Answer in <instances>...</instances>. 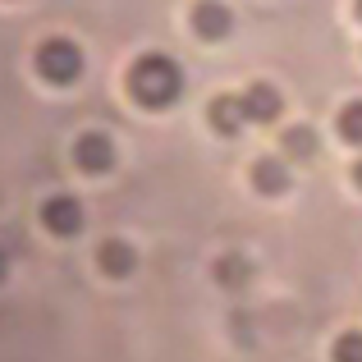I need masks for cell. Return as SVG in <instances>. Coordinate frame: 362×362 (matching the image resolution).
<instances>
[{
    "instance_id": "4",
    "label": "cell",
    "mask_w": 362,
    "mask_h": 362,
    "mask_svg": "<svg viewBox=\"0 0 362 362\" xmlns=\"http://www.w3.org/2000/svg\"><path fill=\"white\" fill-rule=\"evenodd\" d=\"M193 28H197V37H206V42H221V37H230L234 14L221 5V0H202V5L193 9Z\"/></svg>"
},
{
    "instance_id": "13",
    "label": "cell",
    "mask_w": 362,
    "mask_h": 362,
    "mask_svg": "<svg viewBox=\"0 0 362 362\" xmlns=\"http://www.w3.org/2000/svg\"><path fill=\"white\" fill-rule=\"evenodd\" d=\"M354 179H358V184H362V156H358V165H354Z\"/></svg>"
},
{
    "instance_id": "7",
    "label": "cell",
    "mask_w": 362,
    "mask_h": 362,
    "mask_svg": "<svg viewBox=\"0 0 362 362\" xmlns=\"http://www.w3.org/2000/svg\"><path fill=\"white\" fill-rule=\"evenodd\" d=\"M243 119H247L243 97H216V101H211V124H216L221 133H239Z\"/></svg>"
},
{
    "instance_id": "9",
    "label": "cell",
    "mask_w": 362,
    "mask_h": 362,
    "mask_svg": "<svg viewBox=\"0 0 362 362\" xmlns=\"http://www.w3.org/2000/svg\"><path fill=\"white\" fill-rule=\"evenodd\" d=\"M101 266H106V271H115V275H129L133 271V247L129 243H106L101 247Z\"/></svg>"
},
{
    "instance_id": "8",
    "label": "cell",
    "mask_w": 362,
    "mask_h": 362,
    "mask_svg": "<svg viewBox=\"0 0 362 362\" xmlns=\"http://www.w3.org/2000/svg\"><path fill=\"white\" fill-rule=\"evenodd\" d=\"M252 179H257V188H262V193H280V188H289V170H284V156H266V160H257Z\"/></svg>"
},
{
    "instance_id": "10",
    "label": "cell",
    "mask_w": 362,
    "mask_h": 362,
    "mask_svg": "<svg viewBox=\"0 0 362 362\" xmlns=\"http://www.w3.org/2000/svg\"><path fill=\"white\" fill-rule=\"evenodd\" d=\"M339 138L362 147V101H349V106L339 110Z\"/></svg>"
},
{
    "instance_id": "15",
    "label": "cell",
    "mask_w": 362,
    "mask_h": 362,
    "mask_svg": "<svg viewBox=\"0 0 362 362\" xmlns=\"http://www.w3.org/2000/svg\"><path fill=\"white\" fill-rule=\"evenodd\" d=\"M0 275H5V262H0Z\"/></svg>"
},
{
    "instance_id": "2",
    "label": "cell",
    "mask_w": 362,
    "mask_h": 362,
    "mask_svg": "<svg viewBox=\"0 0 362 362\" xmlns=\"http://www.w3.org/2000/svg\"><path fill=\"white\" fill-rule=\"evenodd\" d=\"M37 74H42L46 83H74L83 74V51L69 37H51V42H42V51H37Z\"/></svg>"
},
{
    "instance_id": "1",
    "label": "cell",
    "mask_w": 362,
    "mask_h": 362,
    "mask_svg": "<svg viewBox=\"0 0 362 362\" xmlns=\"http://www.w3.org/2000/svg\"><path fill=\"white\" fill-rule=\"evenodd\" d=\"M129 92L142 101V106H170V101L184 92V69H179V60H170V55H142L138 64H133L129 74Z\"/></svg>"
},
{
    "instance_id": "11",
    "label": "cell",
    "mask_w": 362,
    "mask_h": 362,
    "mask_svg": "<svg viewBox=\"0 0 362 362\" xmlns=\"http://www.w3.org/2000/svg\"><path fill=\"white\" fill-rule=\"evenodd\" d=\"M312 151H317V138H312V129H289V133H284V156L308 160Z\"/></svg>"
},
{
    "instance_id": "14",
    "label": "cell",
    "mask_w": 362,
    "mask_h": 362,
    "mask_svg": "<svg viewBox=\"0 0 362 362\" xmlns=\"http://www.w3.org/2000/svg\"><path fill=\"white\" fill-rule=\"evenodd\" d=\"M354 9H358V18H362V0H358V5H354Z\"/></svg>"
},
{
    "instance_id": "12",
    "label": "cell",
    "mask_w": 362,
    "mask_h": 362,
    "mask_svg": "<svg viewBox=\"0 0 362 362\" xmlns=\"http://www.w3.org/2000/svg\"><path fill=\"white\" fill-rule=\"evenodd\" d=\"M335 362H362V330H344V335L335 339Z\"/></svg>"
},
{
    "instance_id": "5",
    "label": "cell",
    "mask_w": 362,
    "mask_h": 362,
    "mask_svg": "<svg viewBox=\"0 0 362 362\" xmlns=\"http://www.w3.org/2000/svg\"><path fill=\"white\" fill-rule=\"evenodd\" d=\"M243 106H247V119H257V124H271L275 115H280V92L271 88V83H252V88L243 92Z\"/></svg>"
},
{
    "instance_id": "6",
    "label": "cell",
    "mask_w": 362,
    "mask_h": 362,
    "mask_svg": "<svg viewBox=\"0 0 362 362\" xmlns=\"http://www.w3.org/2000/svg\"><path fill=\"white\" fill-rule=\"evenodd\" d=\"M110 160H115V147H110L106 133H83V138H78V165L83 170H92V175H97V170L110 165Z\"/></svg>"
},
{
    "instance_id": "3",
    "label": "cell",
    "mask_w": 362,
    "mask_h": 362,
    "mask_svg": "<svg viewBox=\"0 0 362 362\" xmlns=\"http://www.w3.org/2000/svg\"><path fill=\"white\" fill-rule=\"evenodd\" d=\"M42 221H46V230L51 234H78L83 230V206L74 202V197H46V206H42Z\"/></svg>"
}]
</instances>
